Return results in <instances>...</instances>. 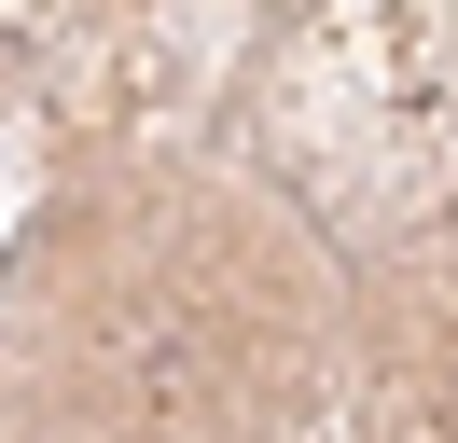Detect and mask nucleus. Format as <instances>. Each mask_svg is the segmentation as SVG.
Returning a JSON list of instances; mask_svg holds the SVG:
<instances>
[]
</instances>
